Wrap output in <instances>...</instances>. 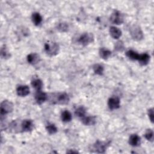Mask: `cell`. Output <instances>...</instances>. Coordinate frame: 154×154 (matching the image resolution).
Instances as JSON below:
<instances>
[{
    "mask_svg": "<svg viewBox=\"0 0 154 154\" xmlns=\"http://www.w3.org/2000/svg\"><path fill=\"white\" fill-rule=\"evenodd\" d=\"M149 60H150V56L148 54L144 53V54L139 55L138 61H139V63L140 64L145 66L148 64Z\"/></svg>",
    "mask_w": 154,
    "mask_h": 154,
    "instance_id": "5bb4252c",
    "label": "cell"
},
{
    "mask_svg": "<svg viewBox=\"0 0 154 154\" xmlns=\"http://www.w3.org/2000/svg\"><path fill=\"white\" fill-rule=\"evenodd\" d=\"M57 29L61 32H65L68 29V25L66 23H60L57 26Z\"/></svg>",
    "mask_w": 154,
    "mask_h": 154,
    "instance_id": "d4e9b609",
    "label": "cell"
},
{
    "mask_svg": "<svg viewBox=\"0 0 154 154\" xmlns=\"http://www.w3.org/2000/svg\"><path fill=\"white\" fill-rule=\"evenodd\" d=\"M45 50L48 55L51 56L55 55L59 51V46L55 42L46 43L45 45Z\"/></svg>",
    "mask_w": 154,
    "mask_h": 154,
    "instance_id": "7a4b0ae2",
    "label": "cell"
},
{
    "mask_svg": "<svg viewBox=\"0 0 154 154\" xmlns=\"http://www.w3.org/2000/svg\"><path fill=\"white\" fill-rule=\"evenodd\" d=\"M13 109V103L8 101V100H4L1 104V108H0V114L1 116L2 117L5 116L6 114H8L12 111Z\"/></svg>",
    "mask_w": 154,
    "mask_h": 154,
    "instance_id": "3957f363",
    "label": "cell"
},
{
    "mask_svg": "<svg viewBox=\"0 0 154 154\" xmlns=\"http://www.w3.org/2000/svg\"><path fill=\"white\" fill-rule=\"evenodd\" d=\"M93 69L94 72L99 75H101L103 72V67L99 64H96L93 66Z\"/></svg>",
    "mask_w": 154,
    "mask_h": 154,
    "instance_id": "7402d4cb",
    "label": "cell"
},
{
    "mask_svg": "<svg viewBox=\"0 0 154 154\" xmlns=\"http://www.w3.org/2000/svg\"><path fill=\"white\" fill-rule=\"evenodd\" d=\"M110 20L112 23L117 25L122 24L123 22L124 17L123 15L119 11L115 10L113 11L110 17Z\"/></svg>",
    "mask_w": 154,
    "mask_h": 154,
    "instance_id": "52a82bcc",
    "label": "cell"
},
{
    "mask_svg": "<svg viewBox=\"0 0 154 154\" xmlns=\"http://www.w3.org/2000/svg\"><path fill=\"white\" fill-rule=\"evenodd\" d=\"M145 138L150 141H152L153 140V132L152 129H147L145 133Z\"/></svg>",
    "mask_w": 154,
    "mask_h": 154,
    "instance_id": "484cf974",
    "label": "cell"
},
{
    "mask_svg": "<svg viewBox=\"0 0 154 154\" xmlns=\"http://www.w3.org/2000/svg\"><path fill=\"white\" fill-rule=\"evenodd\" d=\"M72 119V114L71 113L65 110L61 113V120L64 122H69Z\"/></svg>",
    "mask_w": 154,
    "mask_h": 154,
    "instance_id": "ffe728a7",
    "label": "cell"
},
{
    "mask_svg": "<svg viewBox=\"0 0 154 154\" xmlns=\"http://www.w3.org/2000/svg\"><path fill=\"white\" fill-rule=\"evenodd\" d=\"M32 21L35 25H38L42 21V17L38 13H34L32 14Z\"/></svg>",
    "mask_w": 154,
    "mask_h": 154,
    "instance_id": "e0dca14e",
    "label": "cell"
},
{
    "mask_svg": "<svg viewBox=\"0 0 154 154\" xmlns=\"http://www.w3.org/2000/svg\"><path fill=\"white\" fill-rule=\"evenodd\" d=\"M21 126L23 131L28 132L32 129L33 123L31 120H25L22 122Z\"/></svg>",
    "mask_w": 154,
    "mask_h": 154,
    "instance_id": "8fae6325",
    "label": "cell"
},
{
    "mask_svg": "<svg viewBox=\"0 0 154 154\" xmlns=\"http://www.w3.org/2000/svg\"><path fill=\"white\" fill-rule=\"evenodd\" d=\"M131 35L132 37L136 40H140L143 38V32L138 25H134L131 28Z\"/></svg>",
    "mask_w": 154,
    "mask_h": 154,
    "instance_id": "5b68a950",
    "label": "cell"
},
{
    "mask_svg": "<svg viewBox=\"0 0 154 154\" xmlns=\"http://www.w3.org/2000/svg\"><path fill=\"white\" fill-rule=\"evenodd\" d=\"M81 121L83 124L87 126L93 125L96 123L95 117L93 116H84L81 118Z\"/></svg>",
    "mask_w": 154,
    "mask_h": 154,
    "instance_id": "9a60e30c",
    "label": "cell"
},
{
    "mask_svg": "<svg viewBox=\"0 0 154 154\" xmlns=\"http://www.w3.org/2000/svg\"><path fill=\"white\" fill-rule=\"evenodd\" d=\"M129 143L132 146H138L141 143L140 137L137 134H132L129 137Z\"/></svg>",
    "mask_w": 154,
    "mask_h": 154,
    "instance_id": "7c38bea8",
    "label": "cell"
},
{
    "mask_svg": "<svg viewBox=\"0 0 154 154\" xmlns=\"http://www.w3.org/2000/svg\"><path fill=\"white\" fill-rule=\"evenodd\" d=\"M46 129L49 134H54L57 132V127L55 126V125H54L52 123H49L46 126Z\"/></svg>",
    "mask_w": 154,
    "mask_h": 154,
    "instance_id": "603a6c76",
    "label": "cell"
},
{
    "mask_svg": "<svg viewBox=\"0 0 154 154\" xmlns=\"http://www.w3.org/2000/svg\"><path fill=\"white\" fill-rule=\"evenodd\" d=\"M31 85L37 91H39V90H41V89L42 88L43 83L40 79H34L33 81H32Z\"/></svg>",
    "mask_w": 154,
    "mask_h": 154,
    "instance_id": "d6986e66",
    "label": "cell"
},
{
    "mask_svg": "<svg viewBox=\"0 0 154 154\" xmlns=\"http://www.w3.org/2000/svg\"><path fill=\"white\" fill-rule=\"evenodd\" d=\"M40 60L39 56L35 53H32L28 55L27 57V61L29 63L31 64H37Z\"/></svg>",
    "mask_w": 154,
    "mask_h": 154,
    "instance_id": "2e32d148",
    "label": "cell"
},
{
    "mask_svg": "<svg viewBox=\"0 0 154 154\" xmlns=\"http://www.w3.org/2000/svg\"><path fill=\"white\" fill-rule=\"evenodd\" d=\"M52 102L54 103L58 104H66L69 102V97L65 93H61L58 94H54Z\"/></svg>",
    "mask_w": 154,
    "mask_h": 154,
    "instance_id": "6da1fadb",
    "label": "cell"
},
{
    "mask_svg": "<svg viewBox=\"0 0 154 154\" xmlns=\"http://www.w3.org/2000/svg\"><path fill=\"white\" fill-rule=\"evenodd\" d=\"M126 55L129 58L132 60H138L139 57V54H138L136 52L132 50H129L127 51L126 53Z\"/></svg>",
    "mask_w": 154,
    "mask_h": 154,
    "instance_id": "44dd1931",
    "label": "cell"
},
{
    "mask_svg": "<svg viewBox=\"0 0 154 154\" xmlns=\"http://www.w3.org/2000/svg\"><path fill=\"white\" fill-rule=\"evenodd\" d=\"M1 56L3 58H8L10 56L9 52H8V51L5 46L2 47L1 49Z\"/></svg>",
    "mask_w": 154,
    "mask_h": 154,
    "instance_id": "4316f807",
    "label": "cell"
},
{
    "mask_svg": "<svg viewBox=\"0 0 154 154\" xmlns=\"http://www.w3.org/2000/svg\"><path fill=\"white\" fill-rule=\"evenodd\" d=\"M108 105L110 109H116L120 106V100L117 97H110L108 101Z\"/></svg>",
    "mask_w": 154,
    "mask_h": 154,
    "instance_id": "ba28073f",
    "label": "cell"
},
{
    "mask_svg": "<svg viewBox=\"0 0 154 154\" xmlns=\"http://www.w3.org/2000/svg\"><path fill=\"white\" fill-rule=\"evenodd\" d=\"M111 55V52L106 48H100L99 50V55L103 59L108 58Z\"/></svg>",
    "mask_w": 154,
    "mask_h": 154,
    "instance_id": "ac0fdd59",
    "label": "cell"
},
{
    "mask_svg": "<svg viewBox=\"0 0 154 154\" xmlns=\"http://www.w3.org/2000/svg\"><path fill=\"white\" fill-rule=\"evenodd\" d=\"M85 109L83 106L78 107L75 110V115L78 117L82 118L84 116H85Z\"/></svg>",
    "mask_w": 154,
    "mask_h": 154,
    "instance_id": "cb8c5ba5",
    "label": "cell"
},
{
    "mask_svg": "<svg viewBox=\"0 0 154 154\" xmlns=\"http://www.w3.org/2000/svg\"><path fill=\"white\" fill-rule=\"evenodd\" d=\"M47 98L48 96L45 93L42 91L41 90L37 91V93L35 95V99L38 104H42L45 101H46Z\"/></svg>",
    "mask_w": 154,
    "mask_h": 154,
    "instance_id": "9c48e42d",
    "label": "cell"
},
{
    "mask_svg": "<svg viewBox=\"0 0 154 154\" xmlns=\"http://www.w3.org/2000/svg\"><path fill=\"white\" fill-rule=\"evenodd\" d=\"M16 92L19 96H25L29 93V88L27 85H19L16 89Z\"/></svg>",
    "mask_w": 154,
    "mask_h": 154,
    "instance_id": "30bf717a",
    "label": "cell"
},
{
    "mask_svg": "<svg viewBox=\"0 0 154 154\" xmlns=\"http://www.w3.org/2000/svg\"><path fill=\"white\" fill-rule=\"evenodd\" d=\"M148 115H149V117L150 121L153 123V108H150L149 109Z\"/></svg>",
    "mask_w": 154,
    "mask_h": 154,
    "instance_id": "f1b7e54d",
    "label": "cell"
},
{
    "mask_svg": "<svg viewBox=\"0 0 154 154\" xmlns=\"http://www.w3.org/2000/svg\"><path fill=\"white\" fill-rule=\"evenodd\" d=\"M109 142L97 141L93 146V150L97 153H104L108 146Z\"/></svg>",
    "mask_w": 154,
    "mask_h": 154,
    "instance_id": "8992f818",
    "label": "cell"
},
{
    "mask_svg": "<svg viewBox=\"0 0 154 154\" xmlns=\"http://www.w3.org/2000/svg\"><path fill=\"white\" fill-rule=\"evenodd\" d=\"M94 40L93 35L91 33H83L78 38V42L82 45L85 46L92 42Z\"/></svg>",
    "mask_w": 154,
    "mask_h": 154,
    "instance_id": "277c9868",
    "label": "cell"
},
{
    "mask_svg": "<svg viewBox=\"0 0 154 154\" xmlns=\"http://www.w3.org/2000/svg\"><path fill=\"white\" fill-rule=\"evenodd\" d=\"M115 49L119 51H123L124 49V45H123V43H122V42L119 41V42H117L116 44V46H115Z\"/></svg>",
    "mask_w": 154,
    "mask_h": 154,
    "instance_id": "83f0119b",
    "label": "cell"
},
{
    "mask_svg": "<svg viewBox=\"0 0 154 154\" xmlns=\"http://www.w3.org/2000/svg\"><path fill=\"white\" fill-rule=\"evenodd\" d=\"M109 33L111 37L115 39L119 38L122 35V31L116 26H111L109 28Z\"/></svg>",
    "mask_w": 154,
    "mask_h": 154,
    "instance_id": "4fadbf2b",
    "label": "cell"
}]
</instances>
